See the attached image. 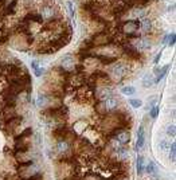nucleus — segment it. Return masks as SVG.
<instances>
[{
	"label": "nucleus",
	"instance_id": "obj_1",
	"mask_svg": "<svg viewBox=\"0 0 176 180\" xmlns=\"http://www.w3.org/2000/svg\"><path fill=\"white\" fill-rule=\"evenodd\" d=\"M138 28H140V22L138 20H128L125 23L121 26V31L128 35L130 39L133 38H136L137 36V31H138Z\"/></svg>",
	"mask_w": 176,
	"mask_h": 180
},
{
	"label": "nucleus",
	"instance_id": "obj_2",
	"mask_svg": "<svg viewBox=\"0 0 176 180\" xmlns=\"http://www.w3.org/2000/svg\"><path fill=\"white\" fill-rule=\"evenodd\" d=\"M126 74H128V66H126L125 63H117L112 69V75L117 81H121V78H124Z\"/></svg>",
	"mask_w": 176,
	"mask_h": 180
},
{
	"label": "nucleus",
	"instance_id": "obj_3",
	"mask_svg": "<svg viewBox=\"0 0 176 180\" xmlns=\"http://www.w3.org/2000/svg\"><path fill=\"white\" fill-rule=\"evenodd\" d=\"M54 15H55V8L54 5H51V4H43L42 7H40V16H42V19H54Z\"/></svg>",
	"mask_w": 176,
	"mask_h": 180
},
{
	"label": "nucleus",
	"instance_id": "obj_4",
	"mask_svg": "<svg viewBox=\"0 0 176 180\" xmlns=\"http://www.w3.org/2000/svg\"><path fill=\"white\" fill-rule=\"evenodd\" d=\"M133 47H134L137 51L138 50H148L149 47H151V40H149V38H147V36L136 38V40H134V46Z\"/></svg>",
	"mask_w": 176,
	"mask_h": 180
},
{
	"label": "nucleus",
	"instance_id": "obj_5",
	"mask_svg": "<svg viewBox=\"0 0 176 180\" xmlns=\"http://www.w3.org/2000/svg\"><path fill=\"white\" fill-rule=\"evenodd\" d=\"M102 105H104L106 112H110V110H114L118 106V100L116 97H108L105 100H102Z\"/></svg>",
	"mask_w": 176,
	"mask_h": 180
},
{
	"label": "nucleus",
	"instance_id": "obj_6",
	"mask_svg": "<svg viewBox=\"0 0 176 180\" xmlns=\"http://www.w3.org/2000/svg\"><path fill=\"white\" fill-rule=\"evenodd\" d=\"M110 40H112V38H110V36H108L106 34H98V35L94 36L93 40H91L90 43L96 44V46H102V44L109 43Z\"/></svg>",
	"mask_w": 176,
	"mask_h": 180
},
{
	"label": "nucleus",
	"instance_id": "obj_7",
	"mask_svg": "<svg viewBox=\"0 0 176 180\" xmlns=\"http://www.w3.org/2000/svg\"><path fill=\"white\" fill-rule=\"evenodd\" d=\"M62 67L67 71H70L74 69V58H73V55L69 54L62 59Z\"/></svg>",
	"mask_w": 176,
	"mask_h": 180
},
{
	"label": "nucleus",
	"instance_id": "obj_8",
	"mask_svg": "<svg viewBox=\"0 0 176 180\" xmlns=\"http://www.w3.org/2000/svg\"><path fill=\"white\" fill-rule=\"evenodd\" d=\"M144 142H145V132H144V125H140L138 128V132H137V145L136 148L140 149L144 147Z\"/></svg>",
	"mask_w": 176,
	"mask_h": 180
},
{
	"label": "nucleus",
	"instance_id": "obj_9",
	"mask_svg": "<svg viewBox=\"0 0 176 180\" xmlns=\"http://www.w3.org/2000/svg\"><path fill=\"white\" fill-rule=\"evenodd\" d=\"M114 138H117L121 144H125V142H128L129 138H130L129 132H128V130H118L117 133H116V137H114Z\"/></svg>",
	"mask_w": 176,
	"mask_h": 180
},
{
	"label": "nucleus",
	"instance_id": "obj_10",
	"mask_svg": "<svg viewBox=\"0 0 176 180\" xmlns=\"http://www.w3.org/2000/svg\"><path fill=\"white\" fill-rule=\"evenodd\" d=\"M18 116H16L15 110H14V108L12 106H7L5 109H4V118L7 120V121H10V120H14V118H16Z\"/></svg>",
	"mask_w": 176,
	"mask_h": 180
},
{
	"label": "nucleus",
	"instance_id": "obj_11",
	"mask_svg": "<svg viewBox=\"0 0 176 180\" xmlns=\"http://www.w3.org/2000/svg\"><path fill=\"white\" fill-rule=\"evenodd\" d=\"M141 30L144 32H149L152 30V20H149V18H144V19L140 22Z\"/></svg>",
	"mask_w": 176,
	"mask_h": 180
},
{
	"label": "nucleus",
	"instance_id": "obj_12",
	"mask_svg": "<svg viewBox=\"0 0 176 180\" xmlns=\"http://www.w3.org/2000/svg\"><path fill=\"white\" fill-rule=\"evenodd\" d=\"M101 91H98L97 95L98 98H101V100H105V98L108 97H112V90L109 89V87H102V89H100Z\"/></svg>",
	"mask_w": 176,
	"mask_h": 180
},
{
	"label": "nucleus",
	"instance_id": "obj_13",
	"mask_svg": "<svg viewBox=\"0 0 176 180\" xmlns=\"http://www.w3.org/2000/svg\"><path fill=\"white\" fill-rule=\"evenodd\" d=\"M168 69H169V65H167V66H164V67H163V69H161V71L159 70V69H155V73L157 74L156 79H155V82H159V81H160V79H161V78H163V77L165 75V73L168 71Z\"/></svg>",
	"mask_w": 176,
	"mask_h": 180
},
{
	"label": "nucleus",
	"instance_id": "obj_14",
	"mask_svg": "<svg viewBox=\"0 0 176 180\" xmlns=\"http://www.w3.org/2000/svg\"><path fill=\"white\" fill-rule=\"evenodd\" d=\"M153 83H155V79H153L152 74H147L144 77V81H143V85H144V87H149L152 86Z\"/></svg>",
	"mask_w": 176,
	"mask_h": 180
},
{
	"label": "nucleus",
	"instance_id": "obj_15",
	"mask_svg": "<svg viewBox=\"0 0 176 180\" xmlns=\"http://www.w3.org/2000/svg\"><path fill=\"white\" fill-rule=\"evenodd\" d=\"M121 93L124 94V95H128V97H130V95H133V94L136 93V89L133 86H124L121 89Z\"/></svg>",
	"mask_w": 176,
	"mask_h": 180
},
{
	"label": "nucleus",
	"instance_id": "obj_16",
	"mask_svg": "<svg viewBox=\"0 0 176 180\" xmlns=\"http://www.w3.org/2000/svg\"><path fill=\"white\" fill-rule=\"evenodd\" d=\"M125 51H126V54L130 55V57H132V58H134V59L138 57V51H137L133 46H126L125 47Z\"/></svg>",
	"mask_w": 176,
	"mask_h": 180
},
{
	"label": "nucleus",
	"instance_id": "obj_17",
	"mask_svg": "<svg viewBox=\"0 0 176 180\" xmlns=\"http://www.w3.org/2000/svg\"><path fill=\"white\" fill-rule=\"evenodd\" d=\"M137 172L140 173V175L144 172V157L143 156L137 157Z\"/></svg>",
	"mask_w": 176,
	"mask_h": 180
},
{
	"label": "nucleus",
	"instance_id": "obj_18",
	"mask_svg": "<svg viewBox=\"0 0 176 180\" xmlns=\"http://www.w3.org/2000/svg\"><path fill=\"white\" fill-rule=\"evenodd\" d=\"M147 172H148L149 175H156L157 169H156V165H155L153 161H149V164L147 165Z\"/></svg>",
	"mask_w": 176,
	"mask_h": 180
},
{
	"label": "nucleus",
	"instance_id": "obj_19",
	"mask_svg": "<svg viewBox=\"0 0 176 180\" xmlns=\"http://www.w3.org/2000/svg\"><path fill=\"white\" fill-rule=\"evenodd\" d=\"M15 8H16V1L14 0L7 7V10H5V15H14V14H15Z\"/></svg>",
	"mask_w": 176,
	"mask_h": 180
},
{
	"label": "nucleus",
	"instance_id": "obj_20",
	"mask_svg": "<svg viewBox=\"0 0 176 180\" xmlns=\"http://www.w3.org/2000/svg\"><path fill=\"white\" fill-rule=\"evenodd\" d=\"M67 149H69V144H67L66 141H59L58 142V151L59 152H66Z\"/></svg>",
	"mask_w": 176,
	"mask_h": 180
},
{
	"label": "nucleus",
	"instance_id": "obj_21",
	"mask_svg": "<svg viewBox=\"0 0 176 180\" xmlns=\"http://www.w3.org/2000/svg\"><path fill=\"white\" fill-rule=\"evenodd\" d=\"M117 155L121 159H125V157H128L129 156V153H128V151H126L125 148H120V149H117Z\"/></svg>",
	"mask_w": 176,
	"mask_h": 180
},
{
	"label": "nucleus",
	"instance_id": "obj_22",
	"mask_svg": "<svg viewBox=\"0 0 176 180\" xmlns=\"http://www.w3.org/2000/svg\"><path fill=\"white\" fill-rule=\"evenodd\" d=\"M100 61H101L102 63H112L116 61V58H113V57H100Z\"/></svg>",
	"mask_w": 176,
	"mask_h": 180
},
{
	"label": "nucleus",
	"instance_id": "obj_23",
	"mask_svg": "<svg viewBox=\"0 0 176 180\" xmlns=\"http://www.w3.org/2000/svg\"><path fill=\"white\" fill-rule=\"evenodd\" d=\"M129 104L133 106V108H140L141 105H143V101L141 100H136V98H133V100H130Z\"/></svg>",
	"mask_w": 176,
	"mask_h": 180
},
{
	"label": "nucleus",
	"instance_id": "obj_24",
	"mask_svg": "<svg viewBox=\"0 0 176 180\" xmlns=\"http://www.w3.org/2000/svg\"><path fill=\"white\" fill-rule=\"evenodd\" d=\"M169 149H171V152H169L171 155H169V157H171V160H172V161H175V155H176V145H175V142L171 144Z\"/></svg>",
	"mask_w": 176,
	"mask_h": 180
},
{
	"label": "nucleus",
	"instance_id": "obj_25",
	"mask_svg": "<svg viewBox=\"0 0 176 180\" xmlns=\"http://www.w3.org/2000/svg\"><path fill=\"white\" fill-rule=\"evenodd\" d=\"M110 144H112V147H113L114 149H120V148H122V144H121V142H120V141L117 140V138H113Z\"/></svg>",
	"mask_w": 176,
	"mask_h": 180
},
{
	"label": "nucleus",
	"instance_id": "obj_26",
	"mask_svg": "<svg viewBox=\"0 0 176 180\" xmlns=\"http://www.w3.org/2000/svg\"><path fill=\"white\" fill-rule=\"evenodd\" d=\"M167 134L171 137H175V125H168V128H167Z\"/></svg>",
	"mask_w": 176,
	"mask_h": 180
},
{
	"label": "nucleus",
	"instance_id": "obj_27",
	"mask_svg": "<svg viewBox=\"0 0 176 180\" xmlns=\"http://www.w3.org/2000/svg\"><path fill=\"white\" fill-rule=\"evenodd\" d=\"M157 116H159V108H157V106H153L152 110H151V117L156 118Z\"/></svg>",
	"mask_w": 176,
	"mask_h": 180
},
{
	"label": "nucleus",
	"instance_id": "obj_28",
	"mask_svg": "<svg viewBox=\"0 0 176 180\" xmlns=\"http://www.w3.org/2000/svg\"><path fill=\"white\" fill-rule=\"evenodd\" d=\"M169 147H171V144H168V142H167V141H161L160 142V148H161V151H167V149L169 148Z\"/></svg>",
	"mask_w": 176,
	"mask_h": 180
},
{
	"label": "nucleus",
	"instance_id": "obj_29",
	"mask_svg": "<svg viewBox=\"0 0 176 180\" xmlns=\"http://www.w3.org/2000/svg\"><path fill=\"white\" fill-rule=\"evenodd\" d=\"M168 44H169V47L175 44V34H172V35L169 36V42H168Z\"/></svg>",
	"mask_w": 176,
	"mask_h": 180
},
{
	"label": "nucleus",
	"instance_id": "obj_30",
	"mask_svg": "<svg viewBox=\"0 0 176 180\" xmlns=\"http://www.w3.org/2000/svg\"><path fill=\"white\" fill-rule=\"evenodd\" d=\"M42 74H43V69H40V67H38V69L35 70V75H36V77H40Z\"/></svg>",
	"mask_w": 176,
	"mask_h": 180
},
{
	"label": "nucleus",
	"instance_id": "obj_31",
	"mask_svg": "<svg viewBox=\"0 0 176 180\" xmlns=\"http://www.w3.org/2000/svg\"><path fill=\"white\" fill-rule=\"evenodd\" d=\"M67 7H69V11H70V14H71V16H74V11H73V4L69 1L67 3Z\"/></svg>",
	"mask_w": 176,
	"mask_h": 180
},
{
	"label": "nucleus",
	"instance_id": "obj_32",
	"mask_svg": "<svg viewBox=\"0 0 176 180\" xmlns=\"http://www.w3.org/2000/svg\"><path fill=\"white\" fill-rule=\"evenodd\" d=\"M31 66H32V69H34V70H36V69H38V62H35V61H34V62L31 63Z\"/></svg>",
	"mask_w": 176,
	"mask_h": 180
},
{
	"label": "nucleus",
	"instance_id": "obj_33",
	"mask_svg": "<svg viewBox=\"0 0 176 180\" xmlns=\"http://www.w3.org/2000/svg\"><path fill=\"white\" fill-rule=\"evenodd\" d=\"M160 57H161V52H160V54H157V57L155 58V63H157V62H159V59H160Z\"/></svg>",
	"mask_w": 176,
	"mask_h": 180
},
{
	"label": "nucleus",
	"instance_id": "obj_34",
	"mask_svg": "<svg viewBox=\"0 0 176 180\" xmlns=\"http://www.w3.org/2000/svg\"><path fill=\"white\" fill-rule=\"evenodd\" d=\"M0 110H1V108H0Z\"/></svg>",
	"mask_w": 176,
	"mask_h": 180
}]
</instances>
